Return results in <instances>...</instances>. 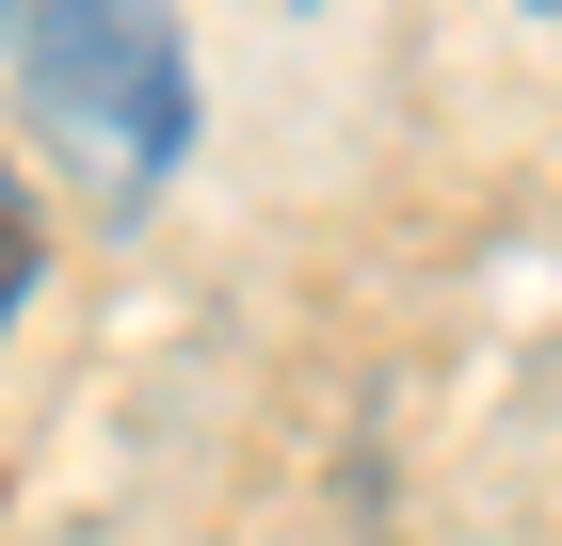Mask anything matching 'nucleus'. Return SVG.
<instances>
[{
	"label": "nucleus",
	"instance_id": "7ed1b4c3",
	"mask_svg": "<svg viewBox=\"0 0 562 546\" xmlns=\"http://www.w3.org/2000/svg\"><path fill=\"white\" fill-rule=\"evenodd\" d=\"M515 16H562V0H515Z\"/></svg>",
	"mask_w": 562,
	"mask_h": 546
},
{
	"label": "nucleus",
	"instance_id": "f257e3e1",
	"mask_svg": "<svg viewBox=\"0 0 562 546\" xmlns=\"http://www.w3.org/2000/svg\"><path fill=\"white\" fill-rule=\"evenodd\" d=\"M0 97L97 210H145L193 145V33L177 0H0Z\"/></svg>",
	"mask_w": 562,
	"mask_h": 546
},
{
	"label": "nucleus",
	"instance_id": "f03ea898",
	"mask_svg": "<svg viewBox=\"0 0 562 546\" xmlns=\"http://www.w3.org/2000/svg\"><path fill=\"white\" fill-rule=\"evenodd\" d=\"M33 274H48V210H33V177L0 161V337H16V305H33Z\"/></svg>",
	"mask_w": 562,
	"mask_h": 546
}]
</instances>
